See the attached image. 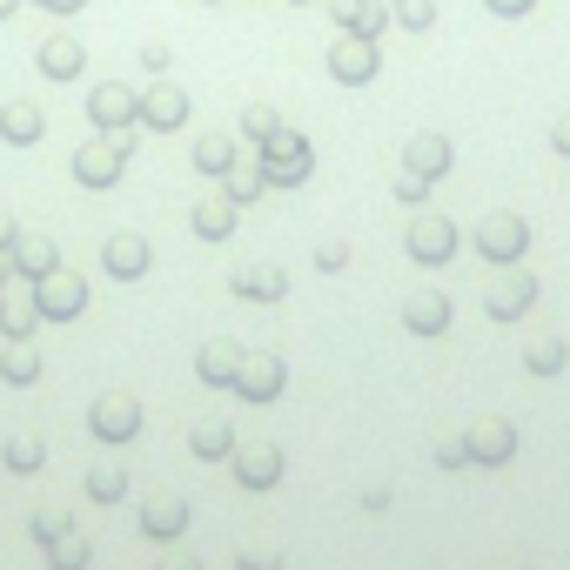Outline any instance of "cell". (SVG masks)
<instances>
[{
    "label": "cell",
    "mask_w": 570,
    "mask_h": 570,
    "mask_svg": "<svg viewBox=\"0 0 570 570\" xmlns=\"http://www.w3.org/2000/svg\"><path fill=\"white\" fill-rule=\"evenodd\" d=\"M490 8H497V14H517V8H530V0H490Z\"/></svg>",
    "instance_id": "7"
},
{
    "label": "cell",
    "mask_w": 570,
    "mask_h": 570,
    "mask_svg": "<svg viewBox=\"0 0 570 570\" xmlns=\"http://www.w3.org/2000/svg\"><path fill=\"white\" fill-rule=\"evenodd\" d=\"M41 8H81V0H41Z\"/></svg>",
    "instance_id": "8"
},
{
    "label": "cell",
    "mask_w": 570,
    "mask_h": 570,
    "mask_svg": "<svg viewBox=\"0 0 570 570\" xmlns=\"http://www.w3.org/2000/svg\"><path fill=\"white\" fill-rule=\"evenodd\" d=\"M148 115H155L161 128H175V121H181V95H175V88H161V95L148 101Z\"/></svg>",
    "instance_id": "4"
},
{
    "label": "cell",
    "mask_w": 570,
    "mask_h": 570,
    "mask_svg": "<svg viewBox=\"0 0 570 570\" xmlns=\"http://www.w3.org/2000/svg\"><path fill=\"white\" fill-rule=\"evenodd\" d=\"M95 115H101V121H121V115H128V95H121V88H101V95H95Z\"/></svg>",
    "instance_id": "5"
},
{
    "label": "cell",
    "mask_w": 570,
    "mask_h": 570,
    "mask_svg": "<svg viewBox=\"0 0 570 570\" xmlns=\"http://www.w3.org/2000/svg\"><path fill=\"white\" fill-rule=\"evenodd\" d=\"M8 8H14V0H0V14H8Z\"/></svg>",
    "instance_id": "9"
},
{
    "label": "cell",
    "mask_w": 570,
    "mask_h": 570,
    "mask_svg": "<svg viewBox=\"0 0 570 570\" xmlns=\"http://www.w3.org/2000/svg\"><path fill=\"white\" fill-rule=\"evenodd\" d=\"M396 14H403L410 28H430V0H396Z\"/></svg>",
    "instance_id": "6"
},
{
    "label": "cell",
    "mask_w": 570,
    "mask_h": 570,
    "mask_svg": "<svg viewBox=\"0 0 570 570\" xmlns=\"http://www.w3.org/2000/svg\"><path fill=\"white\" fill-rule=\"evenodd\" d=\"M336 14H343V28H356V35H370V28H383V14L370 8V0H343V8H336Z\"/></svg>",
    "instance_id": "3"
},
{
    "label": "cell",
    "mask_w": 570,
    "mask_h": 570,
    "mask_svg": "<svg viewBox=\"0 0 570 570\" xmlns=\"http://www.w3.org/2000/svg\"><path fill=\"white\" fill-rule=\"evenodd\" d=\"M376 75V48L370 41H343L336 48V81H370Z\"/></svg>",
    "instance_id": "1"
},
{
    "label": "cell",
    "mask_w": 570,
    "mask_h": 570,
    "mask_svg": "<svg viewBox=\"0 0 570 570\" xmlns=\"http://www.w3.org/2000/svg\"><path fill=\"white\" fill-rule=\"evenodd\" d=\"M75 68H81V48H75V41H48V48H41V75H55V81H68Z\"/></svg>",
    "instance_id": "2"
}]
</instances>
